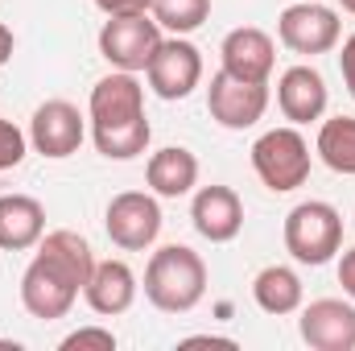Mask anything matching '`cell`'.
<instances>
[{
  "mask_svg": "<svg viewBox=\"0 0 355 351\" xmlns=\"http://www.w3.org/2000/svg\"><path fill=\"white\" fill-rule=\"evenodd\" d=\"M91 268H95V257L79 232H71V228L46 232L37 240L33 261L21 273V306L29 310V318H42V323L67 318L75 298L87 285Z\"/></svg>",
  "mask_w": 355,
  "mask_h": 351,
  "instance_id": "1",
  "label": "cell"
},
{
  "mask_svg": "<svg viewBox=\"0 0 355 351\" xmlns=\"http://www.w3.org/2000/svg\"><path fill=\"white\" fill-rule=\"evenodd\" d=\"M207 293V264L186 244H166L145 264V298L166 314H190Z\"/></svg>",
  "mask_w": 355,
  "mask_h": 351,
  "instance_id": "2",
  "label": "cell"
},
{
  "mask_svg": "<svg viewBox=\"0 0 355 351\" xmlns=\"http://www.w3.org/2000/svg\"><path fill=\"white\" fill-rule=\"evenodd\" d=\"M285 252L297 264H327L339 248H343V215L322 203V198H310V203H297L289 215H285Z\"/></svg>",
  "mask_w": 355,
  "mask_h": 351,
  "instance_id": "3",
  "label": "cell"
},
{
  "mask_svg": "<svg viewBox=\"0 0 355 351\" xmlns=\"http://www.w3.org/2000/svg\"><path fill=\"white\" fill-rule=\"evenodd\" d=\"M252 170L272 194H289V190L306 186V178H310V145H306V137L293 124L268 128L252 145Z\"/></svg>",
  "mask_w": 355,
  "mask_h": 351,
  "instance_id": "4",
  "label": "cell"
},
{
  "mask_svg": "<svg viewBox=\"0 0 355 351\" xmlns=\"http://www.w3.org/2000/svg\"><path fill=\"white\" fill-rule=\"evenodd\" d=\"M162 46V25L153 12H128V17H107L99 29V54L107 58L112 71H132L141 75L149 58Z\"/></svg>",
  "mask_w": 355,
  "mask_h": 351,
  "instance_id": "5",
  "label": "cell"
},
{
  "mask_svg": "<svg viewBox=\"0 0 355 351\" xmlns=\"http://www.w3.org/2000/svg\"><path fill=\"white\" fill-rule=\"evenodd\" d=\"M339 33H343V21L335 8L318 4V0H297L289 4L281 17H277V37L285 50L302 54V58H318V54H331L339 46Z\"/></svg>",
  "mask_w": 355,
  "mask_h": 351,
  "instance_id": "6",
  "label": "cell"
},
{
  "mask_svg": "<svg viewBox=\"0 0 355 351\" xmlns=\"http://www.w3.org/2000/svg\"><path fill=\"white\" fill-rule=\"evenodd\" d=\"M103 228H107V240L124 252H145L153 248V240L162 236V207L153 194L145 190H124L107 203L103 211Z\"/></svg>",
  "mask_w": 355,
  "mask_h": 351,
  "instance_id": "7",
  "label": "cell"
},
{
  "mask_svg": "<svg viewBox=\"0 0 355 351\" xmlns=\"http://www.w3.org/2000/svg\"><path fill=\"white\" fill-rule=\"evenodd\" d=\"M207 112H211L215 124H223L232 132H244L257 120H265L268 83H244V79H236V75H227L219 67L211 75V87H207Z\"/></svg>",
  "mask_w": 355,
  "mask_h": 351,
  "instance_id": "8",
  "label": "cell"
},
{
  "mask_svg": "<svg viewBox=\"0 0 355 351\" xmlns=\"http://www.w3.org/2000/svg\"><path fill=\"white\" fill-rule=\"evenodd\" d=\"M145 79H149L153 95H162V99H186L202 83V54H198V46L178 37V33L162 37L157 54L145 67Z\"/></svg>",
  "mask_w": 355,
  "mask_h": 351,
  "instance_id": "9",
  "label": "cell"
},
{
  "mask_svg": "<svg viewBox=\"0 0 355 351\" xmlns=\"http://www.w3.org/2000/svg\"><path fill=\"white\" fill-rule=\"evenodd\" d=\"M83 137H87V124H83L79 108L67 103V99H46L29 120V145L50 162H62V157L79 153Z\"/></svg>",
  "mask_w": 355,
  "mask_h": 351,
  "instance_id": "10",
  "label": "cell"
},
{
  "mask_svg": "<svg viewBox=\"0 0 355 351\" xmlns=\"http://www.w3.org/2000/svg\"><path fill=\"white\" fill-rule=\"evenodd\" d=\"M87 116H91V132L95 128H120L132 120H145V87L132 71H112L103 75L87 99Z\"/></svg>",
  "mask_w": 355,
  "mask_h": 351,
  "instance_id": "11",
  "label": "cell"
},
{
  "mask_svg": "<svg viewBox=\"0 0 355 351\" xmlns=\"http://www.w3.org/2000/svg\"><path fill=\"white\" fill-rule=\"evenodd\" d=\"M297 331L314 351H355V306L343 298H318L302 306Z\"/></svg>",
  "mask_w": 355,
  "mask_h": 351,
  "instance_id": "12",
  "label": "cell"
},
{
  "mask_svg": "<svg viewBox=\"0 0 355 351\" xmlns=\"http://www.w3.org/2000/svg\"><path fill=\"white\" fill-rule=\"evenodd\" d=\"M190 223L202 240L211 244H227L240 236L244 228V203L232 186H202L190 203Z\"/></svg>",
  "mask_w": 355,
  "mask_h": 351,
  "instance_id": "13",
  "label": "cell"
},
{
  "mask_svg": "<svg viewBox=\"0 0 355 351\" xmlns=\"http://www.w3.org/2000/svg\"><path fill=\"white\" fill-rule=\"evenodd\" d=\"M219 58H223V71L244 79V83H268L272 75V62H277V46L265 29L257 25H240L223 37L219 46Z\"/></svg>",
  "mask_w": 355,
  "mask_h": 351,
  "instance_id": "14",
  "label": "cell"
},
{
  "mask_svg": "<svg viewBox=\"0 0 355 351\" xmlns=\"http://www.w3.org/2000/svg\"><path fill=\"white\" fill-rule=\"evenodd\" d=\"M277 108L289 124H310L322 120L327 112V79L314 67H289L277 79Z\"/></svg>",
  "mask_w": 355,
  "mask_h": 351,
  "instance_id": "15",
  "label": "cell"
},
{
  "mask_svg": "<svg viewBox=\"0 0 355 351\" xmlns=\"http://www.w3.org/2000/svg\"><path fill=\"white\" fill-rule=\"evenodd\" d=\"M83 298L95 314L116 318L137 302V273L124 261H95L87 285H83Z\"/></svg>",
  "mask_w": 355,
  "mask_h": 351,
  "instance_id": "16",
  "label": "cell"
},
{
  "mask_svg": "<svg viewBox=\"0 0 355 351\" xmlns=\"http://www.w3.org/2000/svg\"><path fill=\"white\" fill-rule=\"evenodd\" d=\"M46 236V207L29 194H0V248L25 252Z\"/></svg>",
  "mask_w": 355,
  "mask_h": 351,
  "instance_id": "17",
  "label": "cell"
},
{
  "mask_svg": "<svg viewBox=\"0 0 355 351\" xmlns=\"http://www.w3.org/2000/svg\"><path fill=\"white\" fill-rule=\"evenodd\" d=\"M145 182L157 198H182L198 186V157L182 145L170 149H157L149 162H145Z\"/></svg>",
  "mask_w": 355,
  "mask_h": 351,
  "instance_id": "18",
  "label": "cell"
},
{
  "mask_svg": "<svg viewBox=\"0 0 355 351\" xmlns=\"http://www.w3.org/2000/svg\"><path fill=\"white\" fill-rule=\"evenodd\" d=\"M252 298H257V306H261L265 314L285 318V314H297V310H302L306 289H302V277H297L293 268L268 264V268L257 273V281H252Z\"/></svg>",
  "mask_w": 355,
  "mask_h": 351,
  "instance_id": "19",
  "label": "cell"
},
{
  "mask_svg": "<svg viewBox=\"0 0 355 351\" xmlns=\"http://www.w3.org/2000/svg\"><path fill=\"white\" fill-rule=\"evenodd\" d=\"M314 153L322 157L327 170L355 178V116H331V120H322Z\"/></svg>",
  "mask_w": 355,
  "mask_h": 351,
  "instance_id": "20",
  "label": "cell"
},
{
  "mask_svg": "<svg viewBox=\"0 0 355 351\" xmlns=\"http://www.w3.org/2000/svg\"><path fill=\"white\" fill-rule=\"evenodd\" d=\"M149 137H153L149 116H145V120H132V124H120V128H95V132H91L95 149H99L107 162H132V157H141V153L149 149Z\"/></svg>",
  "mask_w": 355,
  "mask_h": 351,
  "instance_id": "21",
  "label": "cell"
},
{
  "mask_svg": "<svg viewBox=\"0 0 355 351\" xmlns=\"http://www.w3.org/2000/svg\"><path fill=\"white\" fill-rule=\"evenodd\" d=\"M149 12H153V21H157L162 29L186 37V33H194V29L211 17V0H153Z\"/></svg>",
  "mask_w": 355,
  "mask_h": 351,
  "instance_id": "22",
  "label": "cell"
},
{
  "mask_svg": "<svg viewBox=\"0 0 355 351\" xmlns=\"http://www.w3.org/2000/svg\"><path fill=\"white\" fill-rule=\"evenodd\" d=\"M29 153V132H21L12 120H0V174L21 166Z\"/></svg>",
  "mask_w": 355,
  "mask_h": 351,
  "instance_id": "23",
  "label": "cell"
},
{
  "mask_svg": "<svg viewBox=\"0 0 355 351\" xmlns=\"http://www.w3.org/2000/svg\"><path fill=\"white\" fill-rule=\"evenodd\" d=\"M79 348H99V351H112L116 348V335L103 331V327H79L75 335L62 339V351H79Z\"/></svg>",
  "mask_w": 355,
  "mask_h": 351,
  "instance_id": "24",
  "label": "cell"
},
{
  "mask_svg": "<svg viewBox=\"0 0 355 351\" xmlns=\"http://www.w3.org/2000/svg\"><path fill=\"white\" fill-rule=\"evenodd\" d=\"M107 17H128V12H149L153 0H95Z\"/></svg>",
  "mask_w": 355,
  "mask_h": 351,
  "instance_id": "25",
  "label": "cell"
},
{
  "mask_svg": "<svg viewBox=\"0 0 355 351\" xmlns=\"http://www.w3.org/2000/svg\"><path fill=\"white\" fill-rule=\"evenodd\" d=\"M339 71H343V83H347V91H352L355 99V33L343 42V54H339Z\"/></svg>",
  "mask_w": 355,
  "mask_h": 351,
  "instance_id": "26",
  "label": "cell"
},
{
  "mask_svg": "<svg viewBox=\"0 0 355 351\" xmlns=\"http://www.w3.org/2000/svg\"><path fill=\"white\" fill-rule=\"evenodd\" d=\"M339 285H343V293L355 302V248H347L343 261H339Z\"/></svg>",
  "mask_w": 355,
  "mask_h": 351,
  "instance_id": "27",
  "label": "cell"
},
{
  "mask_svg": "<svg viewBox=\"0 0 355 351\" xmlns=\"http://www.w3.org/2000/svg\"><path fill=\"white\" fill-rule=\"evenodd\" d=\"M186 348H198V343H211V348H236V339H219V335H194V339H182Z\"/></svg>",
  "mask_w": 355,
  "mask_h": 351,
  "instance_id": "28",
  "label": "cell"
},
{
  "mask_svg": "<svg viewBox=\"0 0 355 351\" xmlns=\"http://www.w3.org/2000/svg\"><path fill=\"white\" fill-rule=\"evenodd\" d=\"M12 46H17V42H12V29H8V25L0 21V67H4L8 58H12Z\"/></svg>",
  "mask_w": 355,
  "mask_h": 351,
  "instance_id": "29",
  "label": "cell"
},
{
  "mask_svg": "<svg viewBox=\"0 0 355 351\" xmlns=\"http://www.w3.org/2000/svg\"><path fill=\"white\" fill-rule=\"evenodd\" d=\"M339 4H343V12H352L355 17V0H339Z\"/></svg>",
  "mask_w": 355,
  "mask_h": 351,
  "instance_id": "30",
  "label": "cell"
}]
</instances>
